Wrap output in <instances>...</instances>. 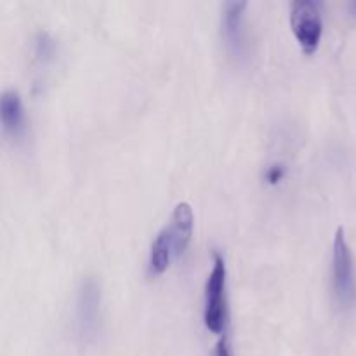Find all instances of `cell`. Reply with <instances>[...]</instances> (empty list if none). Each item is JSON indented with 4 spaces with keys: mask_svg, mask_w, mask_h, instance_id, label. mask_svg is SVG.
<instances>
[{
    "mask_svg": "<svg viewBox=\"0 0 356 356\" xmlns=\"http://www.w3.org/2000/svg\"><path fill=\"white\" fill-rule=\"evenodd\" d=\"M291 28L299 47L306 56L318 49L323 35V17L315 0H296L291 6Z\"/></svg>",
    "mask_w": 356,
    "mask_h": 356,
    "instance_id": "cell-2",
    "label": "cell"
},
{
    "mask_svg": "<svg viewBox=\"0 0 356 356\" xmlns=\"http://www.w3.org/2000/svg\"><path fill=\"white\" fill-rule=\"evenodd\" d=\"M351 10H353V14H356V2L351 3Z\"/></svg>",
    "mask_w": 356,
    "mask_h": 356,
    "instance_id": "cell-12",
    "label": "cell"
},
{
    "mask_svg": "<svg viewBox=\"0 0 356 356\" xmlns=\"http://www.w3.org/2000/svg\"><path fill=\"white\" fill-rule=\"evenodd\" d=\"M214 356H232V351H229V346H228V341H226L225 337H222V339L218 343V346H216Z\"/></svg>",
    "mask_w": 356,
    "mask_h": 356,
    "instance_id": "cell-11",
    "label": "cell"
},
{
    "mask_svg": "<svg viewBox=\"0 0 356 356\" xmlns=\"http://www.w3.org/2000/svg\"><path fill=\"white\" fill-rule=\"evenodd\" d=\"M101 322V287L94 277H87L80 282L76 292L75 323L80 337L92 339L99 330Z\"/></svg>",
    "mask_w": 356,
    "mask_h": 356,
    "instance_id": "cell-4",
    "label": "cell"
},
{
    "mask_svg": "<svg viewBox=\"0 0 356 356\" xmlns=\"http://www.w3.org/2000/svg\"><path fill=\"white\" fill-rule=\"evenodd\" d=\"M284 176H285V167L282 165V163H273V165L268 167L266 172H264V179H266V183L271 184V186L280 183V181L284 179Z\"/></svg>",
    "mask_w": 356,
    "mask_h": 356,
    "instance_id": "cell-10",
    "label": "cell"
},
{
    "mask_svg": "<svg viewBox=\"0 0 356 356\" xmlns=\"http://www.w3.org/2000/svg\"><path fill=\"white\" fill-rule=\"evenodd\" d=\"M54 54V40L47 33H38L35 40V56L42 61H49Z\"/></svg>",
    "mask_w": 356,
    "mask_h": 356,
    "instance_id": "cell-9",
    "label": "cell"
},
{
    "mask_svg": "<svg viewBox=\"0 0 356 356\" xmlns=\"http://www.w3.org/2000/svg\"><path fill=\"white\" fill-rule=\"evenodd\" d=\"M174 259H176V254H174L172 242H170L169 232H167V228L163 226V228L156 233L155 240H153L152 247H149L148 275L149 277H159V275L165 273Z\"/></svg>",
    "mask_w": 356,
    "mask_h": 356,
    "instance_id": "cell-8",
    "label": "cell"
},
{
    "mask_svg": "<svg viewBox=\"0 0 356 356\" xmlns=\"http://www.w3.org/2000/svg\"><path fill=\"white\" fill-rule=\"evenodd\" d=\"M226 261L219 252H214V263L205 284L204 323L212 334H221L226 329L228 308H226Z\"/></svg>",
    "mask_w": 356,
    "mask_h": 356,
    "instance_id": "cell-1",
    "label": "cell"
},
{
    "mask_svg": "<svg viewBox=\"0 0 356 356\" xmlns=\"http://www.w3.org/2000/svg\"><path fill=\"white\" fill-rule=\"evenodd\" d=\"M0 120L2 129L13 139H21L26 132V111L16 89H6L0 97Z\"/></svg>",
    "mask_w": 356,
    "mask_h": 356,
    "instance_id": "cell-7",
    "label": "cell"
},
{
    "mask_svg": "<svg viewBox=\"0 0 356 356\" xmlns=\"http://www.w3.org/2000/svg\"><path fill=\"white\" fill-rule=\"evenodd\" d=\"M247 7H249L247 2H226L222 10V35H225L226 47L235 58H243L247 51L245 28H243Z\"/></svg>",
    "mask_w": 356,
    "mask_h": 356,
    "instance_id": "cell-5",
    "label": "cell"
},
{
    "mask_svg": "<svg viewBox=\"0 0 356 356\" xmlns=\"http://www.w3.org/2000/svg\"><path fill=\"white\" fill-rule=\"evenodd\" d=\"M332 284L339 305L351 306L356 296L355 263L343 228H337L332 243Z\"/></svg>",
    "mask_w": 356,
    "mask_h": 356,
    "instance_id": "cell-3",
    "label": "cell"
},
{
    "mask_svg": "<svg viewBox=\"0 0 356 356\" xmlns=\"http://www.w3.org/2000/svg\"><path fill=\"white\" fill-rule=\"evenodd\" d=\"M167 232H169L170 242H172L174 254H176V259L184 254V250L188 249L191 242V236H193V228H195V214L193 209L188 202H179V204L174 207L172 216H170L169 225H165Z\"/></svg>",
    "mask_w": 356,
    "mask_h": 356,
    "instance_id": "cell-6",
    "label": "cell"
}]
</instances>
